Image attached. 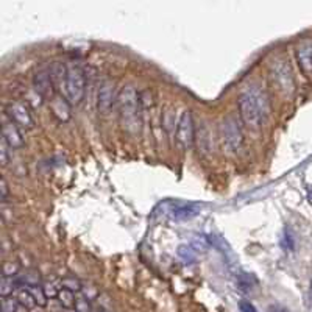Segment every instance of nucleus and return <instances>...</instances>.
Masks as SVG:
<instances>
[{
    "label": "nucleus",
    "mask_w": 312,
    "mask_h": 312,
    "mask_svg": "<svg viewBox=\"0 0 312 312\" xmlns=\"http://www.w3.org/2000/svg\"><path fill=\"white\" fill-rule=\"evenodd\" d=\"M117 100L115 97V86L111 80H105L97 92V109L100 114H108L112 108V105Z\"/></svg>",
    "instance_id": "9d476101"
},
{
    "label": "nucleus",
    "mask_w": 312,
    "mask_h": 312,
    "mask_svg": "<svg viewBox=\"0 0 312 312\" xmlns=\"http://www.w3.org/2000/svg\"><path fill=\"white\" fill-rule=\"evenodd\" d=\"M281 247L284 250H294L295 248V239H294V234L291 233V231H286L283 239H281Z\"/></svg>",
    "instance_id": "cd10ccee"
},
{
    "label": "nucleus",
    "mask_w": 312,
    "mask_h": 312,
    "mask_svg": "<svg viewBox=\"0 0 312 312\" xmlns=\"http://www.w3.org/2000/svg\"><path fill=\"white\" fill-rule=\"evenodd\" d=\"M177 123L178 120L175 119V112H173L172 108H169L164 114H163V128L170 134L177 131Z\"/></svg>",
    "instance_id": "aec40b11"
},
{
    "label": "nucleus",
    "mask_w": 312,
    "mask_h": 312,
    "mask_svg": "<svg viewBox=\"0 0 312 312\" xmlns=\"http://www.w3.org/2000/svg\"><path fill=\"white\" fill-rule=\"evenodd\" d=\"M239 309H240V312H258V309L253 306L248 300H240V302H239Z\"/></svg>",
    "instance_id": "2f4dec72"
},
{
    "label": "nucleus",
    "mask_w": 312,
    "mask_h": 312,
    "mask_svg": "<svg viewBox=\"0 0 312 312\" xmlns=\"http://www.w3.org/2000/svg\"><path fill=\"white\" fill-rule=\"evenodd\" d=\"M267 312H289V309H286L283 306H270L267 309Z\"/></svg>",
    "instance_id": "72a5a7b5"
},
{
    "label": "nucleus",
    "mask_w": 312,
    "mask_h": 312,
    "mask_svg": "<svg viewBox=\"0 0 312 312\" xmlns=\"http://www.w3.org/2000/svg\"><path fill=\"white\" fill-rule=\"evenodd\" d=\"M5 114L6 117L14 122L19 128H25V130H31L34 126V119H33V114L27 105V102H19V100H14V102H9L6 108H5Z\"/></svg>",
    "instance_id": "423d86ee"
},
{
    "label": "nucleus",
    "mask_w": 312,
    "mask_h": 312,
    "mask_svg": "<svg viewBox=\"0 0 312 312\" xmlns=\"http://www.w3.org/2000/svg\"><path fill=\"white\" fill-rule=\"evenodd\" d=\"M33 89L38 92L42 99H52L55 92V82L52 78L50 69H41L33 77Z\"/></svg>",
    "instance_id": "1a4fd4ad"
},
{
    "label": "nucleus",
    "mask_w": 312,
    "mask_h": 312,
    "mask_svg": "<svg viewBox=\"0 0 312 312\" xmlns=\"http://www.w3.org/2000/svg\"><path fill=\"white\" fill-rule=\"evenodd\" d=\"M8 145L3 142L2 144V148H0V158H2V159H0V163H2V166L3 167H6L8 166V163H9V155H8Z\"/></svg>",
    "instance_id": "7c9ffc66"
},
{
    "label": "nucleus",
    "mask_w": 312,
    "mask_h": 312,
    "mask_svg": "<svg viewBox=\"0 0 312 312\" xmlns=\"http://www.w3.org/2000/svg\"><path fill=\"white\" fill-rule=\"evenodd\" d=\"M195 131L197 130H195L192 114L189 109H184L178 117L177 131H175L177 142L180 144L181 148H189L195 142Z\"/></svg>",
    "instance_id": "6e6552de"
},
{
    "label": "nucleus",
    "mask_w": 312,
    "mask_h": 312,
    "mask_svg": "<svg viewBox=\"0 0 312 312\" xmlns=\"http://www.w3.org/2000/svg\"><path fill=\"white\" fill-rule=\"evenodd\" d=\"M28 291H30L31 295L34 297V302H36L38 306H41V308L47 306V300H49V297L45 295L44 287H41V286H34V287H28Z\"/></svg>",
    "instance_id": "5701e85b"
},
{
    "label": "nucleus",
    "mask_w": 312,
    "mask_h": 312,
    "mask_svg": "<svg viewBox=\"0 0 312 312\" xmlns=\"http://www.w3.org/2000/svg\"><path fill=\"white\" fill-rule=\"evenodd\" d=\"M240 120L248 128L259 130L269 115V99L258 86H248L237 97Z\"/></svg>",
    "instance_id": "f257e3e1"
},
{
    "label": "nucleus",
    "mask_w": 312,
    "mask_h": 312,
    "mask_svg": "<svg viewBox=\"0 0 312 312\" xmlns=\"http://www.w3.org/2000/svg\"><path fill=\"white\" fill-rule=\"evenodd\" d=\"M153 94L148 89L139 92V105L141 108H152L153 106Z\"/></svg>",
    "instance_id": "a878e982"
},
{
    "label": "nucleus",
    "mask_w": 312,
    "mask_h": 312,
    "mask_svg": "<svg viewBox=\"0 0 312 312\" xmlns=\"http://www.w3.org/2000/svg\"><path fill=\"white\" fill-rule=\"evenodd\" d=\"M49 108H50V112L53 114V117L60 122H67L72 117V105H71V102L66 99V96L55 94L49 100Z\"/></svg>",
    "instance_id": "f8f14e48"
},
{
    "label": "nucleus",
    "mask_w": 312,
    "mask_h": 312,
    "mask_svg": "<svg viewBox=\"0 0 312 312\" xmlns=\"http://www.w3.org/2000/svg\"><path fill=\"white\" fill-rule=\"evenodd\" d=\"M237 286H239L240 291L248 292V291H251L253 287H256V286H258V280H256V276L253 275V273L240 272V273L237 275Z\"/></svg>",
    "instance_id": "f3484780"
},
{
    "label": "nucleus",
    "mask_w": 312,
    "mask_h": 312,
    "mask_svg": "<svg viewBox=\"0 0 312 312\" xmlns=\"http://www.w3.org/2000/svg\"><path fill=\"white\" fill-rule=\"evenodd\" d=\"M16 281H17V286L22 287V289L41 286V273L38 270H34V269H28V270H25L24 275L19 273L16 276Z\"/></svg>",
    "instance_id": "2eb2a0df"
},
{
    "label": "nucleus",
    "mask_w": 312,
    "mask_h": 312,
    "mask_svg": "<svg viewBox=\"0 0 312 312\" xmlns=\"http://www.w3.org/2000/svg\"><path fill=\"white\" fill-rule=\"evenodd\" d=\"M99 312H103V311H99Z\"/></svg>",
    "instance_id": "c9c22d12"
},
{
    "label": "nucleus",
    "mask_w": 312,
    "mask_h": 312,
    "mask_svg": "<svg viewBox=\"0 0 312 312\" xmlns=\"http://www.w3.org/2000/svg\"><path fill=\"white\" fill-rule=\"evenodd\" d=\"M75 312H92V308L89 305V300H86V298H77Z\"/></svg>",
    "instance_id": "c85d7f7f"
},
{
    "label": "nucleus",
    "mask_w": 312,
    "mask_h": 312,
    "mask_svg": "<svg viewBox=\"0 0 312 312\" xmlns=\"http://www.w3.org/2000/svg\"><path fill=\"white\" fill-rule=\"evenodd\" d=\"M56 300L60 302V305H61L64 309H75V306H77V297H75V292L69 291V289H64V287L60 289V292H58Z\"/></svg>",
    "instance_id": "dca6fc26"
},
{
    "label": "nucleus",
    "mask_w": 312,
    "mask_h": 312,
    "mask_svg": "<svg viewBox=\"0 0 312 312\" xmlns=\"http://www.w3.org/2000/svg\"><path fill=\"white\" fill-rule=\"evenodd\" d=\"M17 300H19V303L24 306L25 309H31V308H34V306H38L36 305V302H34V297L31 295V292L28 291V289H19V292H17V297H16Z\"/></svg>",
    "instance_id": "412c9836"
},
{
    "label": "nucleus",
    "mask_w": 312,
    "mask_h": 312,
    "mask_svg": "<svg viewBox=\"0 0 312 312\" xmlns=\"http://www.w3.org/2000/svg\"><path fill=\"white\" fill-rule=\"evenodd\" d=\"M120 119L126 130H137L139 128V92L133 86H125L117 97Z\"/></svg>",
    "instance_id": "f03ea898"
},
{
    "label": "nucleus",
    "mask_w": 312,
    "mask_h": 312,
    "mask_svg": "<svg viewBox=\"0 0 312 312\" xmlns=\"http://www.w3.org/2000/svg\"><path fill=\"white\" fill-rule=\"evenodd\" d=\"M269 80L272 86L283 96H292L295 91V80L291 71V66L283 58H276L270 64Z\"/></svg>",
    "instance_id": "20e7f679"
},
{
    "label": "nucleus",
    "mask_w": 312,
    "mask_h": 312,
    "mask_svg": "<svg viewBox=\"0 0 312 312\" xmlns=\"http://www.w3.org/2000/svg\"><path fill=\"white\" fill-rule=\"evenodd\" d=\"M295 55L298 66L305 75L312 74V38H302L297 42Z\"/></svg>",
    "instance_id": "9b49d317"
},
{
    "label": "nucleus",
    "mask_w": 312,
    "mask_h": 312,
    "mask_svg": "<svg viewBox=\"0 0 312 312\" xmlns=\"http://www.w3.org/2000/svg\"><path fill=\"white\" fill-rule=\"evenodd\" d=\"M178 258L184 262V264H195L197 262V253H195V248L192 245H180L178 247Z\"/></svg>",
    "instance_id": "a211bd4d"
},
{
    "label": "nucleus",
    "mask_w": 312,
    "mask_h": 312,
    "mask_svg": "<svg viewBox=\"0 0 312 312\" xmlns=\"http://www.w3.org/2000/svg\"><path fill=\"white\" fill-rule=\"evenodd\" d=\"M8 195H9L8 183H6L5 178H2V180H0V202H2V203H6Z\"/></svg>",
    "instance_id": "c756f323"
},
{
    "label": "nucleus",
    "mask_w": 312,
    "mask_h": 312,
    "mask_svg": "<svg viewBox=\"0 0 312 312\" xmlns=\"http://www.w3.org/2000/svg\"><path fill=\"white\" fill-rule=\"evenodd\" d=\"M66 99L71 102V105H80L86 94V77L85 71L77 64L67 66V75L64 82Z\"/></svg>",
    "instance_id": "39448f33"
},
{
    "label": "nucleus",
    "mask_w": 312,
    "mask_h": 312,
    "mask_svg": "<svg viewBox=\"0 0 312 312\" xmlns=\"http://www.w3.org/2000/svg\"><path fill=\"white\" fill-rule=\"evenodd\" d=\"M20 273V264L16 261H6L3 264V275L6 278H16V276Z\"/></svg>",
    "instance_id": "b1692460"
},
{
    "label": "nucleus",
    "mask_w": 312,
    "mask_h": 312,
    "mask_svg": "<svg viewBox=\"0 0 312 312\" xmlns=\"http://www.w3.org/2000/svg\"><path fill=\"white\" fill-rule=\"evenodd\" d=\"M220 131H222V139L225 145L231 150H239L244 144V133H242V126L239 120L234 115H228L222 120L220 125Z\"/></svg>",
    "instance_id": "0eeeda50"
},
{
    "label": "nucleus",
    "mask_w": 312,
    "mask_h": 312,
    "mask_svg": "<svg viewBox=\"0 0 312 312\" xmlns=\"http://www.w3.org/2000/svg\"><path fill=\"white\" fill-rule=\"evenodd\" d=\"M202 205L194 202H180V200H166L159 203L155 209L156 217L170 218V220H189L202 212Z\"/></svg>",
    "instance_id": "7ed1b4c3"
},
{
    "label": "nucleus",
    "mask_w": 312,
    "mask_h": 312,
    "mask_svg": "<svg viewBox=\"0 0 312 312\" xmlns=\"http://www.w3.org/2000/svg\"><path fill=\"white\" fill-rule=\"evenodd\" d=\"M60 289L55 287L53 284H47V286L44 287V292H45V295H47L49 298H56L58 297V292H60Z\"/></svg>",
    "instance_id": "473e14b6"
},
{
    "label": "nucleus",
    "mask_w": 312,
    "mask_h": 312,
    "mask_svg": "<svg viewBox=\"0 0 312 312\" xmlns=\"http://www.w3.org/2000/svg\"><path fill=\"white\" fill-rule=\"evenodd\" d=\"M311 292H312V281H311Z\"/></svg>",
    "instance_id": "f704fd0d"
},
{
    "label": "nucleus",
    "mask_w": 312,
    "mask_h": 312,
    "mask_svg": "<svg viewBox=\"0 0 312 312\" xmlns=\"http://www.w3.org/2000/svg\"><path fill=\"white\" fill-rule=\"evenodd\" d=\"M20 308H24L17 298H13V297H6L2 300V312H19Z\"/></svg>",
    "instance_id": "393cba45"
},
{
    "label": "nucleus",
    "mask_w": 312,
    "mask_h": 312,
    "mask_svg": "<svg viewBox=\"0 0 312 312\" xmlns=\"http://www.w3.org/2000/svg\"><path fill=\"white\" fill-rule=\"evenodd\" d=\"M192 247L195 248V251L197 250L205 251L208 247H209V240H208V237H205V236H195L192 239Z\"/></svg>",
    "instance_id": "bb28decb"
},
{
    "label": "nucleus",
    "mask_w": 312,
    "mask_h": 312,
    "mask_svg": "<svg viewBox=\"0 0 312 312\" xmlns=\"http://www.w3.org/2000/svg\"><path fill=\"white\" fill-rule=\"evenodd\" d=\"M2 137L3 142L13 150H19L24 147V136H22V131L19 126L11 122L9 119L3 122L2 125Z\"/></svg>",
    "instance_id": "ddd939ff"
},
{
    "label": "nucleus",
    "mask_w": 312,
    "mask_h": 312,
    "mask_svg": "<svg viewBox=\"0 0 312 312\" xmlns=\"http://www.w3.org/2000/svg\"><path fill=\"white\" fill-rule=\"evenodd\" d=\"M61 287L64 289H69V291L72 292H82L83 291V283L80 281L78 278H75V276H66V278L61 280Z\"/></svg>",
    "instance_id": "4be33fe9"
},
{
    "label": "nucleus",
    "mask_w": 312,
    "mask_h": 312,
    "mask_svg": "<svg viewBox=\"0 0 312 312\" xmlns=\"http://www.w3.org/2000/svg\"><path fill=\"white\" fill-rule=\"evenodd\" d=\"M16 289H19L16 278H6V276H2V281H0V295H2V298L11 297Z\"/></svg>",
    "instance_id": "6ab92c4d"
},
{
    "label": "nucleus",
    "mask_w": 312,
    "mask_h": 312,
    "mask_svg": "<svg viewBox=\"0 0 312 312\" xmlns=\"http://www.w3.org/2000/svg\"><path fill=\"white\" fill-rule=\"evenodd\" d=\"M195 141H197L199 152L202 155H209L211 153L212 139H211V134H209V131H208L206 126H202L200 130L195 131Z\"/></svg>",
    "instance_id": "4468645a"
}]
</instances>
